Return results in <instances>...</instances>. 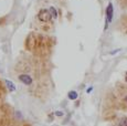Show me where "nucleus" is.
Listing matches in <instances>:
<instances>
[{
	"label": "nucleus",
	"mask_w": 127,
	"mask_h": 126,
	"mask_svg": "<svg viewBox=\"0 0 127 126\" xmlns=\"http://www.w3.org/2000/svg\"><path fill=\"white\" fill-rule=\"evenodd\" d=\"M125 81L127 82V72H126V74H125Z\"/></svg>",
	"instance_id": "8"
},
{
	"label": "nucleus",
	"mask_w": 127,
	"mask_h": 126,
	"mask_svg": "<svg viewBox=\"0 0 127 126\" xmlns=\"http://www.w3.org/2000/svg\"><path fill=\"white\" fill-rule=\"evenodd\" d=\"M63 115H64V113H63L62 111H57V112H55V116H60L61 117V116H63Z\"/></svg>",
	"instance_id": "7"
},
{
	"label": "nucleus",
	"mask_w": 127,
	"mask_h": 126,
	"mask_svg": "<svg viewBox=\"0 0 127 126\" xmlns=\"http://www.w3.org/2000/svg\"><path fill=\"white\" fill-rule=\"evenodd\" d=\"M18 80L26 86H32L34 83V79L32 77V75L29 73H20L18 75Z\"/></svg>",
	"instance_id": "2"
},
{
	"label": "nucleus",
	"mask_w": 127,
	"mask_h": 126,
	"mask_svg": "<svg viewBox=\"0 0 127 126\" xmlns=\"http://www.w3.org/2000/svg\"><path fill=\"white\" fill-rule=\"evenodd\" d=\"M106 14H107V17H106V22L108 23V22H111L112 21V19H113V6H112V3H109L108 6H107V9H106Z\"/></svg>",
	"instance_id": "4"
},
{
	"label": "nucleus",
	"mask_w": 127,
	"mask_h": 126,
	"mask_svg": "<svg viewBox=\"0 0 127 126\" xmlns=\"http://www.w3.org/2000/svg\"><path fill=\"white\" fill-rule=\"evenodd\" d=\"M77 97H79V94H77L76 91H70L67 93V98L71 101H75Z\"/></svg>",
	"instance_id": "5"
},
{
	"label": "nucleus",
	"mask_w": 127,
	"mask_h": 126,
	"mask_svg": "<svg viewBox=\"0 0 127 126\" xmlns=\"http://www.w3.org/2000/svg\"><path fill=\"white\" fill-rule=\"evenodd\" d=\"M38 19L40 21H42V22H50L52 20V13L48 9H42L38 13Z\"/></svg>",
	"instance_id": "3"
},
{
	"label": "nucleus",
	"mask_w": 127,
	"mask_h": 126,
	"mask_svg": "<svg viewBox=\"0 0 127 126\" xmlns=\"http://www.w3.org/2000/svg\"><path fill=\"white\" fill-rule=\"evenodd\" d=\"M115 100L117 108L123 111H127V88L124 85L121 86L115 93Z\"/></svg>",
	"instance_id": "1"
},
{
	"label": "nucleus",
	"mask_w": 127,
	"mask_h": 126,
	"mask_svg": "<svg viewBox=\"0 0 127 126\" xmlns=\"http://www.w3.org/2000/svg\"><path fill=\"white\" fill-rule=\"evenodd\" d=\"M4 83H6L7 88H8V90H9L10 92H14V91H16V85H14L12 82L8 81V80H6V81H4Z\"/></svg>",
	"instance_id": "6"
}]
</instances>
